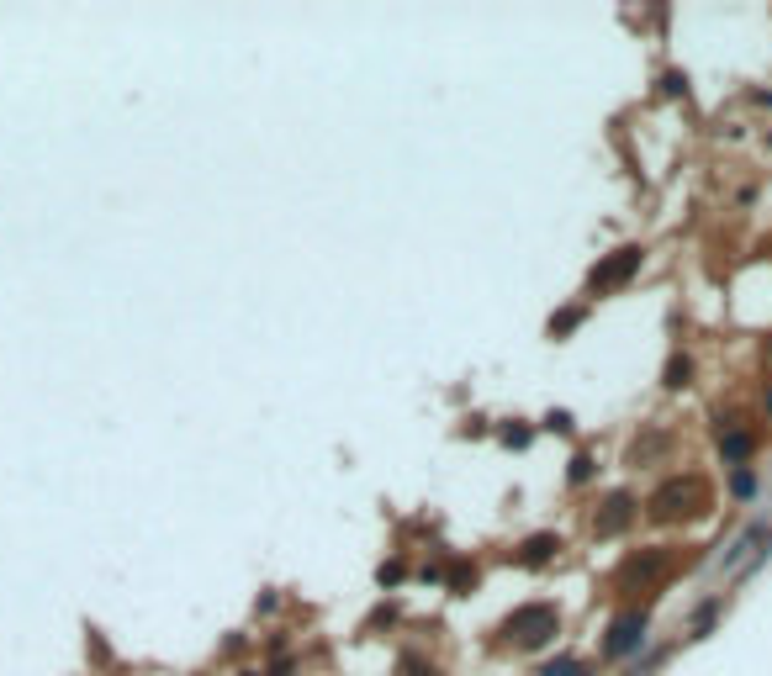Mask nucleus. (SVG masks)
Here are the masks:
<instances>
[{
	"label": "nucleus",
	"mask_w": 772,
	"mask_h": 676,
	"mask_svg": "<svg viewBox=\"0 0 772 676\" xmlns=\"http://www.w3.org/2000/svg\"><path fill=\"white\" fill-rule=\"evenodd\" d=\"M698 513H709V486L693 471L688 476H667L646 497V518L651 523H683V518H698Z\"/></svg>",
	"instance_id": "1"
},
{
	"label": "nucleus",
	"mask_w": 772,
	"mask_h": 676,
	"mask_svg": "<svg viewBox=\"0 0 772 676\" xmlns=\"http://www.w3.org/2000/svg\"><path fill=\"white\" fill-rule=\"evenodd\" d=\"M498 634H503V645L535 655V650H545V645L561 634V608H556V603H519V608L503 618Z\"/></svg>",
	"instance_id": "2"
},
{
	"label": "nucleus",
	"mask_w": 772,
	"mask_h": 676,
	"mask_svg": "<svg viewBox=\"0 0 772 676\" xmlns=\"http://www.w3.org/2000/svg\"><path fill=\"white\" fill-rule=\"evenodd\" d=\"M651 640V613L646 608H624L609 634H603V661H630V655H640Z\"/></svg>",
	"instance_id": "3"
},
{
	"label": "nucleus",
	"mask_w": 772,
	"mask_h": 676,
	"mask_svg": "<svg viewBox=\"0 0 772 676\" xmlns=\"http://www.w3.org/2000/svg\"><path fill=\"white\" fill-rule=\"evenodd\" d=\"M677 566V550L672 544H656V550H640V555H630L624 566L614 571V587L619 592H640V587H656L661 576H667Z\"/></svg>",
	"instance_id": "4"
},
{
	"label": "nucleus",
	"mask_w": 772,
	"mask_h": 676,
	"mask_svg": "<svg viewBox=\"0 0 772 676\" xmlns=\"http://www.w3.org/2000/svg\"><path fill=\"white\" fill-rule=\"evenodd\" d=\"M646 265V243H624V249H614L603 265H593V275H587V291L593 296H609L619 286H630V275Z\"/></svg>",
	"instance_id": "5"
},
{
	"label": "nucleus",
	"mask_w": 772,
	"mask_h": 676,
	"mask_svg": "<svg viewBox=\"0 0 772 676\" xmlns=\"http://www.w3.org/2000/svg\"><path fill=\"white\" fill-rule=\"evenodd\" d=\"M635 518H640V502L630 492H609V497H603V507L593 513V534L598 539H619Z\"/></svg>",
	"instance_id": "6"
},
{
	"label": "nucleus",
	"mask_w": 772,
	"mask_h": 676,
	"mask_svg": "<svg viewBox=\"0 0 772 676\" xmlns=\"http://www.w3.org/2000/svg\"><path fill=\"white\" fill-rule=\"evenodd\" d=\"M561 550H566V539L545 529V534H529L519 550H513V560H519L524 571H545V566H556V560H561Z\"/></svg>",
	"instance_id": "7"
},
{
	"label": "nucleus",
	"mask_w": 772,
	"mask_h": 676,
	"mask_svg": "<svg viewBox=\"0 0 772 676\" xmlns=\"http://www.w3.org/2000/svg\"><path fill=\"white\" fill-rule=\"evenodd\" d=\"M751 449H757V434L751 428H735V423H720V455H725V465H741L751 460Z\"/></svg>",
	"instance_id": "8"
},
{
	"label": "nucleus",
	"mask_w": 772,
	"mask_h": 676,
	"mask_svg": "<svg viewBox=\"0 0 772 676\" xmlns=\"http://www.w3.org/2000/svg\"><path fill=\"white\" fill-rule=\"evenodd\" d=\"M725 613V592H714V597H704V603L693 608V618H688V640H704V634L714 629V618Z\"/></svg>",
	"instance_id": "9"
},
{
	"label": "nucleus",
	"mask_w": 772,
	"mask_h": 676,
	"mask_svg": "<svg viewBox=\"0 0 772 676\" xmlns=\"http://www.w3.org/2000/svg\"><path fill=\"white\" fill-rule=\"evenodd\" d=\"M661 386H667V391H688L693 386V360H688V354H672L667 370H661Z\"/></svg>",
	"instance_id": "10"
},
{
	"label": "nucleus",
	"mask_w": 772,
	"mask_h": 676,
	"mask_svg": "<svg viewBox=\"0 0 772 676\" xmlns=\"http://www.w3.org/2000/svg\"><path fill=\"white\" fill-rule=\"evenodd\" d=\"M535 676H593V666L577 661V655H556V661H545Z\"/></svg>",
	"instance_id": "11"
},
{
	"label": "nucleus",
	"mask_w": 772,
	"mask_h": 676,
	"mask_svg": "<svg viewBox=\"0 0 772 676\" xmlns=\"http://www.w3.org/2000/svg\"><path fill=\"white\" fill-rule=\"evenodd\" d=\"M593 471H598V460L587 455V449H577V455H572V471H566V481H572V486H587V481H593Z\"/></svg>",
	"instance_id": "12"
},
{
	"label": "nucleus",
	"mask_w": 772,
	"mask_h": 676,
	"mask_svg": "<svg viewBox=\"0 0 772 676\" xmlns=\"http://www.w3.org/2000/svg\"><path fill=\"white\" fill-rule=\"evenodd\" d=\"M730 497H741V502L757 497V471H751V465H741V471L730 476Z\"/></svg>",
	"instance_id": "13"
},
{
	"label": "nucleus",
	"mask_w": 772,
	"mask_h": 676,
	"mask_svg": "<svg viewBox=\"0 0 772 676\" xmlns=\"http://www.w3.org/2000/svg\"><path fill=\"white\" fill-rule=\"evenodd\" d=\"M582 323V307H566L561 317H550V338H566V333H577Z\"/></svg>",
	"instance_id": "14"
},
{
	"label": "nucleus",
	"mask_w": 772,
	"mask_h": 676,
	"mask_svg": "<svg viewBox=\"0 0 772 676\" xmlns=\"http://www.w3.org/2000/svg\"><path fill=\"white\" fill-rule=\"evenodd\" d=\"M397 676H445L434 661H418V655H402V666H397Z\"/></svg>",
	"instance_id": "15"
},
{
	"label": "nucleus",
	"mask_w": 772,
	"mask_h": 676,
	"mask_svg": "<svg viewBox=\"0 0 772 676\" xmlns=\"http://www.w3.org/2000/svg\"><path fill=\"white\" fill-rule=\"evenodd\" d=\"M450 587H455V597H461L466 587H476V566H455L450 571Z\"/></svg>",
	"instance_id": "16"
},
{
	"label": "nucleus",
	"mask_w": 772,
	"mask_h": 676,
	"mask_svg": "<svg viewBox=\"0 0 772 676\" xmlns=\"http://www.w3.org/2000/svg\"><path fill=\"white\" fill-rule=\"evenodd\" d=\"M661 661H667V650H651V655H646V661H635V666H630V671H624V676H651V671H656Z\"/></svg>",
	"instance_id": "17"
},
{
	"label": "nucleus",
	"mask_w": 772,
	"mask_h": 676,
	"mask_svg": "<svg viewBox=\"0 0 772 676\" xmlns=\"http://www.w3.org/2000/svg\"><path fill=\"white\" fill-rule=\"evenodd\" d=\"M545 428L550 434H572V412H545Z\"/></svg>",
	"instance_id": "18"
},
{
	"label": "nucleus",
	"mask_w": 772,
	"mask_h": 676,
	"mask_svg": "<svg viewBox=\"0 0 772 676\" xmlns=\"http://www.w3.org/2000/svg\"><path fill=\"white\" fill-rule=\"evenodd\" d=\"M503 439H508V444H519V449H524V444H529V428H503Z\"/></svg>",
	"instance_id": "19"
},
{
	"label": "nucleus",
	"mask_w": 772,
	"mask_h": 676,
	"mask_svg": "<svg viewBox=\"0 0 772 676\" xmlns=\"http://www.w3.org/2000/svg\"><path fill=\"white\" fill-rule=\"evenodd\" d=\"M270 676H291V661H275V666H270Z\"/></svg>",
	"instance_id": "20"
},
{
	"label": "nucleus",
	"mask_w": 772,
	"mask_h": 676,
	"mask_svg": "<svg viewBox=\"0 0 772 676\" xmlns=\"http://www.w3.org/2000/svg\"><path fill=\"white\" fill-rule=\"evenodd\" d=\"M767 407H772V397H767Z\"/></svg>",
	"instance_id": "21"
}]
</instances>
